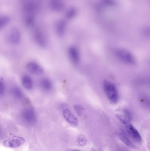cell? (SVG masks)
<instances>
[{"label":"cell","instance_id":"cell-1","mask_svg":"<svg viewBox=\"0 0 150 151\" xmlns=\"http://www.w3.org/2000/svg\"><path fill=\"white\" fill-rule=\"evenodd\" d=\"M37 5L33 1H26L23 4L24 22L26 26L29 28L33 27L35 23V14Z\"/></svg>","mask_w":150,"mask_h":151},{"label":"cell","instance_id":"cell-2","mask_svg":"<svg viewBox=\"0 0 150 151\" xmlns=\"http://www.w3.org/2000/svg\"><path fill=\"white\" fill-rule=\"evenodd\" d=\"M104 91L111 103L116 104L119 99V92L116 86L111 82L105 81L103 83Z\"/></svg>","mask_w":150,"mask_h":151},{"label":"cell","instance_id":"cell-3","mask_svg":"<svg viewBox=\"0 0 150 151\" xmlns=\"http://www.w3.org/2000/svg\"><path fill=\"white\" fill-rule=\"evenodd\" d=\"M115 55L119 60L127 64L134 65L136 63L135 58L133 55L125 50H117L115 51Z\"/></svg>","mask_w":150,"mask_h":151},{"label":"cell","instance_id":"cell-4","mask_svg":"<svg viewBox=\"0 0 150 151\" xmlns=\"http://www.w3.org/2000/svg\"><path fill=\"white\" fill-rule=\"evenodd\" d=\"M21 116L24 122L30 125L35 123L37 120L35 110L31 107H26L23 109L21 111Z\"/></svg>","mask_w":150,"mask_h":151},{"label":"cell","instance_id":"cell-5","mask_svg":"<svg viewBox=\"0 0 150 151\" xmlns=\"http://www.w3.org/2000/svg\"><path fill=\"white\" fill-rule=\"evenodd\" d=\"M33 39L36 45L39 47L44 48L47 47L48 40L45 33L41 29L37 28L33 34Z\"/></svg>","mask_w":150,"mask_h":151},{"label":"cell","instance_id":"cell-6","mask_svg":"<svg viewBox=\"0 0 150 151\" xmlns=\"http://www.w3.org/2000/svg\"><path fill=\"white\" fill-rule=\"evenodd\" d=\"M121 121L125 125L127 131L130 136L136 142H140L141 141V137L140 133L131 124L130 120L127 119H123L122 120V119Z\"/></svg>","mask_w":150,"mask_h":151},{"label":"cell","instance_id":"cell-7","mask_svg":"<svg viewBox=\"0 0 150 151\" xmlns=\"http://www.w3.org/2000/svg\"><path fill=\"white\" fill-rule=\"evenodd\" d=\"M25 142V139L20 137L15 136L4 141L3 145L4 147L10 148H17L23 145Z\"/></svg>","mask_w":150,"mask_h":151},{"label":"cell","instance_id":"cell-8","mask_svg":"<svg viewBox=\"0 0 150 151\" xmlns=\"http://www.w3.org/2000/svg\"><path fill=\"white\" fill-rule=\"evenodd\" d=\"M21 34L19 30L16 28L11 29L7 35V40L9 44L17 45L21 40Z\"/></svg>","mask_w":150,"mask_h":151},{"label":"cell","instance_id":"cell-9","mask_svg":"<svg viewBox=\"0 0 150 151\" xmlns=\"http://www.w3.org/2000/svg\"><path fill=\"white\" fill-rule=\"evenodd\" d=\"M26 70L33 75L40 76L44 73L43 67L37 62L31 61L28 62L26 65Z\"/></svg>","mask_w":150,"mask_h":151},{"label":"cell","instance_id":"cell-10","mask_svg":"<svg viewBox=\"0 0 150 151\" xmlns=\"http://www.w3.org/2000/svg\"><path fill=\"white\" fill-rule=\"evenodd\" d=\"M63 117L65 121L73 127H77L79 125L78 120L68 109H64L63 111Z\"/></svg>","mask_w":150,"mask_h":151},{"label":"cell","instance_id":"cell-11","mask_svg":"<svg viewBox=\"0 0 150 151\" xmlns=\"http://www.w3.org/2000/svg\"><path fill=\"white\" fill-rule=\"evenodd\" d=\"M22 86L25 89L31 91L34 88V82L30 76L28 74H24L21 78Z\"/></svg>","mask_w":150,"mask_h":151},{"label":"cell","instance_id":"cell-12","mask_svg":"<svg viewBox=\"0 0 150 151\" xmlns=\"http://www.w3.org/2000/svg\"><path fill=\"white\" fill-rule=\"evenodd\" d=\"M69 57L71 62L75 64H77L80 62V53L77 48L74 46H72L69 48L68 50Z\"/></svg>","mask_w":150,"mask_h":151},{"label":"cell","instance_id":"cell-13","mask_svg":"<svg viewBox=\"0 0 150 151\" xmlns=\"http://www.w3.org/2000/svg\"><path fill=\"white\" fill-rule=\"evenodd\" d=\"M40 88L44 92H50L53 90V83L52 81L46 77L41 79L39 83Z\"/></svg>","mask_w":150,"mask_h":151},{"label":"cell","instance_id":"cell-14","mask_svg":"<svg viewBox=\"0 0 150 151\" xmlns=\"http://www.w3.org/2000/svg\"><path fill=\"white\" fill-rule=\"evenodd\" d=\"M11 95L15 99L22 100L24 98V94L22 90L17 86H13L11 90Z\"/></svg>","mask_w":150,"mask_h":151},{"label":"cell","instance_id":"cell-15","mask_svg":"<svg viewBox=\"0 0 150 151\" xmlns=\"http://www.w3.org/2000/svg\"><path fill=\"white\" fill-rule=\"evenodd\" d=\"M139 102L143 106L146 108H149L150 99L148 95L144 93H141L138 96Z\"/></svg>","mask_w":150,"mask_h":151},{"label":"cell","instance_id":"cell-16","mask_svg":"<svg viewBox=\"0 0 150 151\" xmlns=\"http://www.w3.org/2000/svg\"><path fill=\"white\" fill-rule=\"evenodd\" d=\"M119 138L128 147L130 148H134L135 147L133 143L129 141V139L122 134H118Z\"/></svg>","mask_w":150,"mask_h":151},{"label":"cell","instance_id":"cell-17","mask_svg":"<svg viewBox=\"0 0 150 151\" xmlns=\"http://www.w3.org/2000/svg\"><path fill=\"white\" fill-rule=\"evenodd\" d=\"M10 21V19L8 16H0V30L4 28Z\"/></svg>","mask_w":150,"mask_h":151},{"label":"cell","instance_id":"cell-18","mask_svg":"<svg viewBox=\"0 0 150 151\" xmlns=\"http://www.w3.org/2000/svg\"><path fill=\"white\" fill-rule=\"evenodd\" d=\"M6 87L5 83L1 79H0V97H2L5 94Z\"/></svg>","mask_w":150,"mask_h":151},{"label":"cell","instance_id":"cell-19","mask_svg":"<svg viewBox=\"0 0 150 151\" xmlns=\"http://www.w3.org/2000/svg\"><path fill=\"white\" fill-rule=\"evenodd\" d=\"M77 142L80 146H85L87 144V141L84 136L80 135L77 138Z\"/></svg>","mask_w":150,"mask_h":151},{"label":"cell","instance_id":"cell-20","mask_svg":"<svg viewBox=\"0 0 150 151\" xmlns=\"http://www.w3.org/2000/svg\"><path fill=\"white\" fill-rule=\"evenodd\" d=\"M74 109L78 115H82L84 110L82 106L79 104H75L74 105Z\"/></svg>","mask_w":150,"mask_h":151},{"label":"cell","instance_id":"cell-21","mask_svg":"<svg viewBox=\"0 0 150 151\" xmlns=\"http://www.w3.org/2000/svg\"><path fill=\"white\" fill-rule=\"evenodd\" d=\"M79 151V150H76V151Z\"/></svg>","mask_w":150,"mask_h":151}]
</instances>
